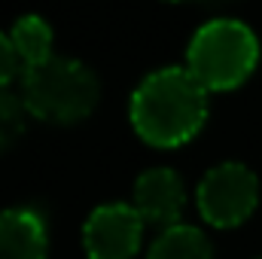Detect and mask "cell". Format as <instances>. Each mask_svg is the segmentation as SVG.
<instances>
[{
    "instance_id": "obj_6",
    "label": "cell",
    "mask_w": 262,
    "mask_h": 259,
    "mask_svg": "<svg viewBox=\"0 0 262 259\" xmlns=\"http://www.w3.org/2000/svg\"><path fill=\"white\" fill-rule=\"evenodd\" d=\"M183 201V180L171 168H149L134 183V210L143 217V223H156L165 229L177 226Z\"/></svg>"
},
{
    "instance_id": "obj_1",
    "label": "cell",
    "mask_w": 262,
    "mask_h": 259,
    "mask_svg": "<svg viewBox=\"0 0 262 259\" xmlns=\"http://www.w3.org/2000/svg\"><path fill=\"white\" fill-rule=\"evenodd\" d=\"M207 119V89L186 67L149 73L131 95V125L152 146H180Z\"/></svg>"
},
{
    "instance_id": "obj_2",
    "label": "cell",
    "mask_w": 262,
    "mask_h": 259,
    "mask_svg": "<svg viewBox=\"0 0 262 259\" xmlns=\"http://www.w3.org/2000/svg\"><path fill=\"white\" fill-rule=\"evenodd\" d=\"M101 98L98 76L73 58L52 55L37 67H25L21 76V101L25 110L43 122L70 125L85 119Z\"/></svg>"
},
{
    "instance_id": "obj_8",
    "label": "cell",
    "mask_w": 262,
    "mask_h": 259,
    "mask_svg": "<svg viewBox=\"0 0 262 259\" xmlns=\"http://www.w3.org/2000/svg\"><path fill=\"white\" fill-rule=\"evenodd\" d=\"M18 58L25 67H37L43 61L52 58V28L40 18V15H25L12 25V34H9Z\"/></svg>"
},
{
    "instance_id": "obj_3",
    "label": "cell",
    "mask_w": 262,
    "mask_h": 259,
    "mask_svg": "<svg viewBox=\"0 0 262 259\" xmlns=\"http://www.w3.org/2000/svg\"><path fill=\"white\" fill-rule=\"evenodd\" d=\"M259 61L256 34L235 18H213L198 28L189 43V73L207 92L241 85Z\"/></svg>"
},
{
    "instance_id": "obj_5",
    "label": "cell",
    "mask_w": 262,
    "mask_h": 259,
    "mask_svg": "<svg viewBox=\"0 0 262 259\" xmlns=\"http://www.w3.org/2000/svg\"><path fill=\"white\" fill-rule=\"evenodd\" d=\"M140 235L143 217L134 210V204H104L89 217L82 244L89 259H131Z\"/></svg>"
},
{
    "instance_id": "obj_10",
    "label": "cell",
    "mask_w": 262,
    "mask_h": 259,
    "mask_svg": "<svg viewBox=\"0 0 262 259\" xmlns=\"http://www.w3.org/2000/svg\"><path fill=\"white\" fill-rule=\"evenodd\" d=\"M25 101L0 89V149L12 146L25 131Z\"/></svg>"
},
{
    "instance_id": "obj_11",
    "label": "cell",
    "mask_w": 262,
    "mask_h": 259,
    "mask_svg": "<svg viewBox=\"0 0 262 259\" xmlns=\"http://www.w3.org/2000/svg\"><path fill=\"white\" fill-rule=\"evenodd\" d=\"M18 64H21V58H18V52L12 46V40L6 34H0V89L18 73Z\"/></svg>"
},
{
    "instance_id": "obj_7",
    "label": "cell",
    "mask_w": 262,
    "mask_h": 259,
    "mask_svg": "<svg viewBox=\"0 0 262 259\" xmlns=\"http://www.w3.org/2000/svg\"><path fill=\"white\" fill-rule=\"evenodd\" d=\"M49 235L40 213L25 207L0 210V259H46Z\"/></svg>"
},
{
    "instance_id": "obj_9",
    "label": "cell",
    "mask_w": 262,
    "mask_h": 259,
    "mask_svg": "<svg viewBox=\"0 0 262 259\" xmlns=\"http://www.w3.org/2000/svg\"><path fill=\"white\" fill-rule=\"evenodd\" d=\"M146 259H213V247L192 226H171L156 238Z\"/></svg>"
},
{
    "instance_id": "obj_4",
    "label": "cell",
    "mask_w": 262,
    "mask_h": 259,
    "mask_svg": "<svg viewBox=\"0 0 262 259\" xmlns=\"http://www.w3.org/2000/svg\"><path fill=\"white\" fill-rule=\"evenodd\" d=\"M259 201V180L238 162L216 165L198 183V210L210 226L229 229L244 223Z\"/></svg>"
}]
</instances>
